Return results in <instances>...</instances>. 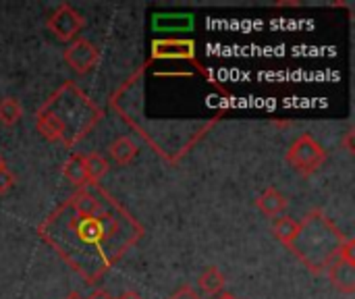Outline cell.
Returning <instances> with one entry per match:
<instances>
[{"label": "cell", "instance_id": "6da1fadb", "mask_svg": "<svg viewBox=\"0 0 355 299\" xmlns=\"http://www.w3.org/2000/svg\"><path fill=\"white\" fill-rule=\"evenodd\" d=\"M37 233L75 273L98 283L141 239L144 229L106 189L87 183L64 200Z\"/></svg>", "mask_w": 355, "mask_h": 299}, {"label": "cell", "instance_id": "d6986e66", "mask_svg": "<svg viewBox=\"0 0 355 299\" xmlns=\"http://www.w3.org/2000/svg\"><path fill=\"white\" fill-rule=\"evenodd\" d=\"M87 299H112V298H110V296H108L106 291L98 289V291H94V293H92V296H89V298H87Z\"/></svg>", "mask_w": 355, "mask_h": 299}, {"label": "cell", "instance_id": "ffe728a7", "mask_svg": "<svg viewBox=\"0 0 355 299\" xmlns=\"http://www.w3.org/2000/svg\"><path fill=\"white\" fill-rule=\"evenodd\" d=\"M119 299H144V298H141L139 293H135V291H125V293H123Z\"/></svg>", "mask_w": 355, "mask_h": 299}, {"label": "cell", "instance_id": "ba28073f", "mask_svg": "<svg viewBox=\"0 0 355 299\" xmlns=\"http://www.w3.org/2000/svg\"><path fill=\"white\" fill-rule=\"evenodd\" d=\"M193 42L189 40H162L154 42V58H189L193 56Z\"/></svg>", "mask_w": 355, "mask_h": 299}, {"label": "cell", "instance_id": "ac0fdd59", "mask_svg": "<svg viewBox=\"0 0 355 299\" xmlns=\"http://www.w3.org/2000/svg\"><path fill=\"white\" fill-rule=\"evenodd\" d=\"M168 299H200V296H198L189 285H185V287H181L177 293H173Z\"/></svg>", "mask_w": 355, "mask_h": 299}, {"label": "cell", "instance_id": "3957f363", "mask_svg": "<svg viewBox=\"0 0 355 299\" xmlns=\"http://www.w3.org/2000/svg\"><path fill=\"white\" fill-rule=\"evenodd\" d=\"M42 110L56 117L64 131V146L71 148L79 142L100 119V108L85 98L73 83H64L44 106Z\"/></svg>", "mask_w": 355, "mask_h": 299}, {"label": "cell", "instance_id": "9a60e30c", "mask_svg": "<svg viewBox=\"0 0 355 299\" xmlns=\"http://www.w3.org/2000/svg\"><path fill=\"white\" fill-rule=\"evenodd\" d=\"M23 117V106L19 104V100L15 98H4L0 100V123L6 127H12L15 123H19Z\"/></svg>", "mask_w": 355, "mask_h": 299}, {"label": "cell", "instance_id": "8992f818", "mask_svg": "<svg viewBox=\"0 0 355 299\" xmlns=\"http://www.w3.org/2000/svg\"><path fill=\"white\" fill-rule=\"evenodd\" d=\"M62 56H64V62H67L75 73H79V75H83V73H87L89 69H94V67L98 65V60H100L98 48H96L89 40H85V37L73 40V44L64 50Z\"/></svg>", "mask_w": 355, "mask_h": 299}, {"label": "cell", "instance_id": "277c9868", "mask_svg": "<svg viewBox=\"0 0 355 299\" xmlns=\"http://www.w3.org/2000/svg\"><path fill=\"white\" fill-rule=\"evenodd\" d=\"M285 158L302 175H312V173H316L324 164L327 152H324V148L310 133H304V135H300L291 144V148L287 150V156Z\"/></svg>", "mask_w": 355, "mask_h": 299}, {"label": "cell", "instance_id": "5bb4252c", "mask_svg": "<svg viewBox=\"0 0 355 299\" xmlns=\"http://www.w3.org/2000/svg\"><path fill=\"white\" fill-rule=\"evenodd\" d=\"M83 166H85V173H87V181L89 183H98L106 173H108V162L104 156L100 154H87L83 156Z\"/></svg>", "mask_w": 355, "mask_h": 299}, {"label": "cell", "instance_id": "7402d4cb", "mask_svg": "<svg viewBox=\"0 0 355 299\" xmlns=\"http://www.w3.org/2000/svg\"><path fill=\"white\" fill-rule=\"evenodd\" d=\"M220 299H237V298H233L231 293H225V296H223V298H220Z\"/></svg>", "mask_w": 355, "mask_h": 299}, {"label": "cell", "instance_id": "7a4b0ae2", "mask_svg": "<svg viewBox=\"0 0 355 299\" xmlns=\"http://www.w3.org/2000/svg\"><path fill=\"white\" fill-rule=\"evenodd\" d=\"M347 237L335 227V223L320 210H312L300 223L297 237L289 250L314 273L322 275L331 262L339 256V250Z\"/></svg>", "mask_w": 355, "mask_h": 299}, {"label": "cell", "instance_id": "e0dca14e", "mask_svg": "<svg viewBox=\"0 0 355 299\" xmlns=\"http://www.w3.org/2000/svg\"><path fill=\"white\" fill-rule=\"evenodd\" d=\"M339 258H341V260H347V262H354L355 264V241L352 237H347V239L343 241V246H341V250H339Z\"/></svg>", "mask_w": 355, "mask_h": 299}, {"label": "cell", "instance_id": "603a6c76", "mask_svg": "<svg viewBox=\"0 0 355 299\" xmlns=\"http://www.w3.org/2000/svg\"><path fill=\"white\" fill-rule=\"evenodd\" d=\"M4 166H6V164H4V158L0 156V169H4Z\"/></svg>", "mask_w": 355, "mask_h": 299}, {"label": "cell", "instance_id": "4fadbf2b", "mask_svg": "<svg viewBox=\"0 0 355 299\" xmlns=\"http://www.w3.org/2000/svg\"><path fill=\"white\" fill-rule=\"evenodd\" d=\"M198 285L206 296H216V293H220L225 289V277L216 266H210L206 273H202Z\"/></svg>", "mask_w": 355, "mask_h": 299}, {"label": "cell", "instance_id": "8fae6325", "mask_svg": "<svg viewBox=\"0 0 355 299\" xmlns=\"http://www.w3.org/2000/svg\"><path fill=\"white\" fill-rule=\"evenodd\" d=\"M62 175L67 181H71L73 185L77 187H83L87 185V173H85V166H83V156L81 154H73L67 158V162L62 164Z\"/></svg>", "mask_w": 355, "mask_h": 299}, {"label": "cell", "instance_id": "9c48e42d", "mask_svg": "<svg viewBox=\"0 0 355 299\" xmlns=\"http://www.w3.org/2000/svg\"><path fill=\"white\" fill-rule=\"evenodd\" d=\"M287 204H289V200H287L279 189H275V187H266V189L256 198L258 210H260L264 216H270V219L279 216V214L287 208Z\"/></svg>", "mask_w": 355, "mask_h": 299}, {"label": "cell", "instance_id": "7c38bea8", "mask_svg": "<svg viewBox=\"0 0 355 299\" xmlns=\"http://www.w3.org/2000/svg\"><path fill=\"white\" fill-rule=\"evenodd\" d=\"M297 231H300V223L297 221H293L291 216H281V219H277L275 221V225H272V235L283 244V246H291L293 244V239L297 237Z\"/></svg>", "mask_w": 355, "mask_h": 299}, {"label": "cell", "instance_id": "5b68a950", "mask_svg": "<svg viewBox=\"0 0 355 299\" xmlns=\"http://www.w3.org/2000/svg\"><path fill=\"white\" fill-rule=\"evenodd\" d=\"M85 19L81 17L79 10H75L71 4H60L52 17L48 19V29L60 40V42H73L75 35L83 29Z\"/></svg>", "mask_w": 355, "mask_h": 299}, {"label": "cell", "instance_id": "44dd1931", "mask_svg": "<svg viewBox=\"0 0 355 299\" xmlns=\"http://www.w3.org/2000/svg\"><path fill=\"white\" fill-rule=\"evenodd\" d=\"M64 299H83V298H81L79 293H69V296H67Z\"/></svg>", "mask_w": 355, "mask_h": 299}, {"label": "cell", "instance_id": "30bf717a", "mask_svg": "<svg viewBox=\"0 0 355 299\" xmlns=\"http://www.w3.org/2000/svg\"><path fill=\"white\" fill-rule=\"evenodd\" d=\"M108 152H110V156H112V160L116 164L125 166V164L133 162V158L137 156V146H135V142L129 135H121V137H116L110 144Z\"/></svg>", "mask_w": 355, "mask_h": 299}, {"label": "cell", "instance_id": "52a82bcc", "mask_svg": "<svg viewBox=\"0 0 355 299\" xmlns=\"http://www.w3.org/2000/svg\"><path fill=\"white\" fill-rule=\"evenodd\" d=\"M327 275L333 283V287L345 296H354L355 293V264L341 260L339 256L331 262V266L327 268Z\"/></svg>", "mask_w": 355, "mask_h": 299}, {"label": "cell", "instance_id": "2e32d148", "mask_svg": "<svg viewBox=\"0 0 355 299\" xmlns=\"http://www.w3.org/2000/svg\"><path fill=\"white\" fill-rule=\"evenodd\" d=\"M15 183H17L15 175H12L6 166H4V169H0V196L8 194V191L15 187Z\"/></svg>", "mask_w": 355, "mask_h": 299}]
</instances>
